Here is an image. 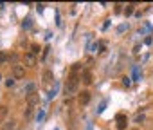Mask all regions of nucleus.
Masks as SVG:
<instances>
[{
  "label": "nucleus",
  "mask_w": 153,
  "mask_h": 130,
  "mask_svg": "<svg viewBox=\"0 0 153 130\" xmlns=\"http://www.w3.org/2000/svg\"><path fill=\"white\" fill-rule=\"evenodd\" d=\"M78 87H79V78L78 76H74V74H70L68 76V80L65 81V94L67 96H70V94H74L76 90H78Z\"/></svg>",
  "instance_id": "1"
},
{
  "label": "nucleus",
  "mask_w": 153,
  "mask_h": 130,
  "mask_svg": "<svg viewBox=\"0 0 153 130\" xmlns=\"http://www.w3.org/2000/svg\"><path fill=\"white\" fill-rule=\"evenodd\" d=\"M24 76H25V69L22 67V65H15V67H13V78L15 80H20Z\"/></svg>",
  "instance_id": "2"
},
{
  "label": "nucleus",
  "mask_w": 153,
  "mask_h": 130,
  "mask_svg": "<svg viewBox=\"0 0 153 130\" xmlns=\"http://www.w3.org/2000/svg\"><path fill=\"white\" fill-rule=\"evenodd\" d=\"M126 125H128V117H126L124 114H119V116H117V128H119V130H124Z\"/></svg>",
  "instance_id": "3"
},
{
  "label": "nucleus",
  "mask_w": 153,
  "mask_h": 130,
  "mask_svg": "<svg viewBox=\"0 0 153 130\" xmlns=\"http://www.w3.org/2000/svg\"><path fill=\"white\" fill-rule=\"evenodd\" d=\"M38 101H40V96H38L36 92H31V94H27V105H29V107H34Z\"/></svg>",
  "instance_id": "4"
},
{
  "label": "nucleus",
  "mask_w": 153,
  "mask_h": 130,
  "mask_svg": "<svg viewBox=\"0 0 153 130\" xmlns=\"http://www.w3.org/2000/svg\"><path fill=\"white\" fill-rule=\"evenodd\" d=\"M24 61H25L27 67H34V65H36V58H34V54H31V52H27V54L24 56Z\"/></svg>",
  "instance_id": "5"
},
{
  "label": "nucleus",
  "mask_w": 153,
  "mask_h": 130,
  "mask_svg": "<svg viewBox=\"0 0 153 130\" xmlns=\"http://www.w3.org/2000/svg\"><path fill=\"white\" fill-rule=\"evenodd\" d=\"M78 101H79V105H87V103L90 101V92H88V90H83V92L79 94Z\"/></svg>",
  "instance_id": "6"
},
{
  "label": "nucleus",
  "mask_w": 153,
  "mask_h": 130,
  "mask_svg": "<svg viewBox=\"0 0 153 130\" xmlns=\"http://www.w3.org/2000/svg\"><path fill=\"white\" fill-rule=\"evenodd\" d=\"M79 80H81L85 85H90V83H92V72H90V71H85V72L81 74V78H79Z\"/></svg>",
  "instance_id": "7"
},
{
  "label": "nucleus",
  "mask_w": 153,
  "mask_h": 130,
  "mask_svg": "<svg viewBox=\"0 0 153 130\" xmlns=\"http://www.w3.org/2000/svg\"><path fill=\"white\" fill-rule=\"evenodd\" d=\"M51 81H52V72H51V71H45V72H43V83L49 85Z\"/></svg>",
  "instance_id": "8"
},
{
  "label": "nucleus",
  "mask_w": 153,
  "mask_h": 130,
  "mask_svg": "<svg viewBox=\"0 0 153 130\" xmlns=\"http://www.w3.org/2000/svg\"><path fill=\"white\" fill-rule=\"evenodd\" d=\"M6 114H7V107H4V105H2V107H0V121L6 117Z\"/></svg>",
  "instance_id": "9"
},
{
  "label": "nucleus",
  "mask_w": 153,
  "mask_h": 130,
  "mask_svg": "<svg viewBox=\"0 0 153 130\" xmlns=\"http://www.w3.org/2000/svg\"><path fill=\"white\" fill-rule=\"evenodd\" d=\"M133 7H135L133 4H130V6H126V9H124V15H126V16H128V15H131V13H133Z\"/></svg>",
  "instance_id": "10"
},
{
  "label": "nucleus",
  "mask_w": 153,
  "mask_h": 130,
  "mask_svg": "<svg viewBox=\"0 0 153 130\" xmlns=\"http://www.w3.org/2000/svg\"><path fill=\"white\" fill-rule=\"evenodd\" d=\"M7 61V54L4 51H0V63H6Z\"/></svg>",
  "instance_id": "11"
},
{
  "label": "nucleus",
  "mask_w": 153,
  "mask_h": 130,
  "mask_svg": "<svg viewBox=\"0 0 153 130\" xmlns=\"http://www.w3.org/2000/svg\"><path fill=\"white\" fill-rule=\"evenodd\" d=\"M135 123H144V114H137L135 116Z\"/></svg>",
  "instance_id": "12"
},
{
  "label": "nucleus",
  "mask_w": 153,
  "mask_h": 130,
  "mask_svg": "<svg viewBox=\"0 0 153 130\" xmlns=\"http://www.w3.org/2000/svg\"><path fill=\"white\" fill-rule=\"evenodd\" d=\"M31 116H33V107L27 105V108H25V117H31Z\"/></svg>",
  "instance_id": "13"
},
{
  "label": "nucleus",
  "mask_w": 153,
  "mask_h": 130,
  "mask_svg": "<svg viewBox=\"0 0 153 130\" xmlns=\"http://www.w3.org/2000/svg\"><path fill=\"white\" fill-rule=\"evenodd\" d=\"M33 90H34V85H33V83H29V85L25 87V92H27V94H31Z\"/></svg>",
  "instance_id": "14"
},
{
  "label": "nucleus",
  "mask_w": 153,
  "mask_h": 130,
  "mask_svg": "<svg viewBox=\"0 0 153 130\" xmlns=\"http://www.w3.org/2000/svg\"><path fill=\"white\" fill-rule=\"evenodd\" d=\"M31 49H33V51H31V54H36V52H40V47H38L36 43H34V45H33Z\"/></svg>",
  "instance_id": "15"
},
{
  "label": "nucleus",
  "mask_w": 153,
  "mask_h": 130,
  "mask_svg": "<svg viewBox=\"0 0 153 130\" xmlns=\"http://www.w3.org/2000/svg\"><path fill=\"white\" fill-rule=\"evenodd\" d=\"M6 85H7V87H13V85H15V78H9V80L6 81Z\"/></svg>",
  "instance_id": "16"
},
{
  "label": "nucleus",
  "mask_w": 153,
  "mask_h": 130,
  "mask_svg": "<svg viewBox=\"0 0 153 130\" xmlns=\"http://www.w3.org/2000/svg\"><path fill=\"white\" fill-rule=\"evenodd\" d=\"M0 80H2V74H0Z\"/></svg>",
  "instance_id": "17"
}]
</instances>
